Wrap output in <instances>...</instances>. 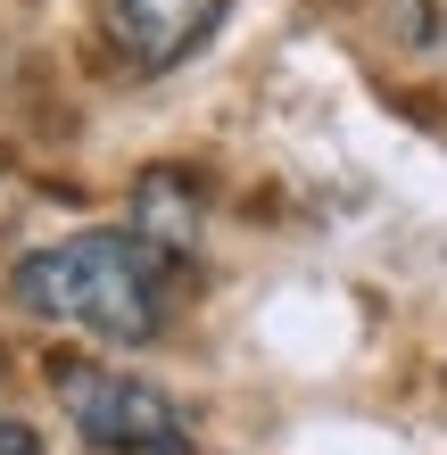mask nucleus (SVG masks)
<instances>
[{
    "label": "nucleus",
    "mask_w": 447,
    "mask_h": 455,
    "mask_svg": "<svg viewBox=\"0 0 447 455\" xmlns=\"http://www.w3.org/2000/svg\"><path fill=\"white\" fill-rule=\"evenodd\" d=\"M50 389H59L67 422L92 447L116 455H191V414L166 389H149L124 364H84V356H50Z\"/></svg>",
    "instance_id": "f03ea898"
},
{
    "label": "nucleus",
    "mask_w": 447,
    "mask_h": 455,
    "mask_svg": "<svg viewBox=\"0 0 447 455\" xmlns=\"http://www.w3.org/2000/svg\"><path fill=\"white\" fill-rule=\"evenodd\" d=\"M232 0H116V34L133 67H182L191 50L224 25Z\"/></svg>",
    "instance_id": "7ed1b4c3"
},
{
    "label": "nucleus",
    "mask_w": 447,
    "mask_h": 455,
    "mask_svg": "<svg viewBox=\"0 0 447 455\" xmlns=\"http://www.w3.org/2000/svg\"><path fill=\"white\" fill-rule=\"evenodd\" d=\"M9 290L34 315H59L92 339L141 347L166 323V249L141 232H75L59 249H34Z\"/></svg>",
    "instance_id": "f257e3e1"
},
{
    "label": "nucleus",
    "mask_w": 447,
    "mask_h": 455,
    "mask_svg": "<svg viewBox=\"0 0 447 455\" xmlns=\"http://www.w3.org/2000/svg\"><path fill=\"white\" fill-rule=\"evenodd\" d=\"M0 455H42V431H25L17 414H0Z\"/></svg>",
    "instance_id": "20e7f679"
}]
</instances>
